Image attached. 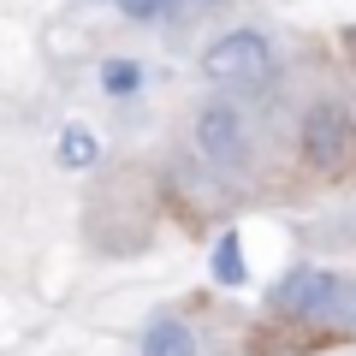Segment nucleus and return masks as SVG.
Listing matches in <instances>:
<instances>
[{
    "label": "nucleus",
    "instance_id": "obj_7",
    "mask_svg": "<svg viewBox=\"0 0 356 356\" xmlns=\"http://www.w3.org/2000/svg\"><path fill=\"white\" fill-rule=\"evenodd\" d=\"M214 280H220V285H243V280H250V261H243L238 232H226V238L214 243Z\"/></svg>",
    "mask_w": 356,
    "mask_h": 356
},
{
    "label": "nucleus",
    "instance_id": "obj_5",
    "mask_svg": "<svg viewBox=\"0 0 356 356\" xmlns=\"http://www.w3.org/2000/svg\"><path fill=\"white\" fill-rule=\"evenodd\" d=\"M143 356H196V332L184 327V321L161 315L143 327Z\"/></svg>",
    "mask_w": 356,
    "mask_h": 356
},
{
    "label": "nucleus",
    "instance_id": "obj_4",
    "mask_svg": "<svg viewBox=\"0 0 356 356\" xmlns=\"http://www.w3.org/2000/svg\"><path fill=\"white\" fill-rule=\"evenodd\" d=\"M303 161L315 166V172H339L344 161L356 154V119L344 113L339 102H315L303 113Z\"/></svg>",
    "mask_w": 356,
    "mask_h": 356
},
{
    "label": "nucleus",
    "instance_id": "obj_3",
    "mask_svg": "<svg viewBox=\"0 0 356 356\" xmlns=\"http://www.w3.org/2000/svg\"><path fill=\"white\" fill-rule=\"evenodd\" d=\"M191 149L202 154V166L214 172H238L250 161V131H243V113L232 102H208L191 125Z\"/></svg>",
    "mask_w": 356,
    "mask_h": 356
},
{
    "label": "nucleus",
    "instance_id": "obj_9",
    "mask_svg": "<svg viewBox=\"0 0 356 356\" xmlns=\"http://www.w3.org/2000/svg\"><path fill=\"white\" fill-rule=\"evenodd\" d=\"M113 6H119L125 18H137V24H143V18H161V13H166V0H113Z\"/></svg>",
    "mask_w": 356,
    "mask_h": 356
},
{
    "label": "nucleus",
    "instance_id": "obj_2",
    "mask_svg": "<svg viewBox=\"0 0 356 356\" xmlns=\"http://www.w3.org/2000/svg\"><path fill=\"white\" fill-rule=\"evenodd\" d=\"M202 72L220 89H261L273 77V42L261 30H226L220 42H208Z\"/></svg>",
    "mask_w": 356,
    "mask_h": 356
},
{
    "label": "nucleus",
    "instance_id": "obj_8",
    "mask_svg": "<svg viewBox=\"0 0 356 356\" xmlns=\"http://www.w3.org/2000/svg\"><path fill=\"white\" fill-rule=\"evenodd\" d=\"M102 83H107V95H131V89L143 83V65H131V60H113L102 72Z\"/></svg>",
    "mask_w": 356,
    "mask_h": 356
},
{
    "label": "nucleus",
    "instance_id": "obj_6",
    "mask_svg": "<svg viewBox=\"0 0 356 356\" xmlns=\"http://www.w3.org/2000/svg\"><path fill=\"white\" fill-rule=\"evenodd\" d=\"M102 161V143L89 125H65L60 131V166H95Z\"/></svg>",
    "mask_w": 356,
    "mask_h": 356
},
{
    "label": "nucleus",
    "instance_id": "obj_1",
    "mask_svg": "<svg viewBox=\"0 0 356 356\" xmlns=\"http://www.w3.org/2000/svg\"><path fill=\"white\" fill-rule=\"evenodd\" d=\"M267 303L280 309V315H291V321L356 315V291H344V280H339V273H327V267H291V273L267 291Z\"/></svg>",
    "mask_w": 356,
    "mask_h": 356
},
{
    "label": "nucleus",
    "instance_id": "obj_10",
    "mask_svg": "<svg viewBox=\"0 0 356 356\" xmlns=\"http://www.w3.org/2000/svg\"><path fill=\"white\" fill-rule=\"evenodd\" d=\"M208 6H214V0H166V18H178V24H184V18L208 13Z\"/></svg>",
    "mask_w": 356,
    "mask_h": 356
}]
</instances>
